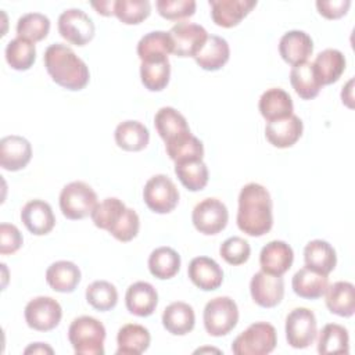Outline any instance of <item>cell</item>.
Masks as SVG:
<instances>
[{
    "label": "cell",
    "mask_w": 355,
    "mask_h": 355,
    "mask_svg": "<svg viewBox=\"0 0 355 355\" xmlns=\"http://www.w3.org/2000/svg\"><path fill=\"white\" fill-rule=\"evenodd\" d=\"M273 204L269 191L259 183H247L239 194L237 226L252 237L266 234L273 225Z\"/></svg>",
    "instance_id": "obj_1"
},
{
    "label": "cell",
    "mask_w": 355,
    "mask_h": 355,
    "mask_svg": "<svg viewBox=\"0 0 355 355\" xmlns=\"http://www.w3.org/2000/svg\"><path fill=\"white\" fill-rule=\"evenodd\" d=\"M43 62L51 79L64 89L76 92L89 83L90 72L87 65L67 44H50L44 51Z\"/></svg>",
    "instance_id": "obj_2"
},
{
    "label": "cell",
    "mask_w": 355,
    "mask_h": 355,
    "mask_svg": "<svg viewBox=\"0 0 355 355\" xmlns=\"http://www.w3.org/2000/svg\"><path fill=\"white\" fill-rule=\"evenodd\" d=\"M68 338L78 355H103L105 327L93 316H79L68 329Z\"/></svg>",
    "instance_id": "obj_3"
},
{
    "label": "cell",
    "mask_w": 355,
    "mask_h": 355,
    "mask_svg": "<svg viewBox=\"0 0 355 355\" xmlns=\"http://www.w3.org/2000/svg\"><path fill=\"white\" fill-rule=\"evenodd\" d=\"M277 344L276 329L268 322H255L241 331L232 344L236 355H266Z\"/></svg>",
    "instance_id": "obj_4"
},
{
    "label": "cell",
    "mask_w": 355,
    "mask_h": 355,
    "mask_svg": "<svg viewBox=\"0 0 355 355\" xmlns=\"http://www.w3.org/2000/svg\"><path fill=\"white\" fill-rule=\"evenodd\" d=\"M96 205L97 194L85 182H71L60 193V209L67 219H83L92 214Z\"/></svg>",
    "instance_id": "obj_5"
},
{
    "label": "cell",
    "mask_w": 355,
    "mask_h": 355,
    "mask_svg": "<svg viewBox=\"0 0 355 355\" xmlns=\"http://www.w3.org/2000/svg\"><path fill=\"white\" fill-rule=\"evenodd\" d=\"M204 327L212 337L229 334L239 322V308L230 297H215L204 308Z\"/></svg>",
    "instance_id": "obj_6"
},
{
    "label": "cell",
    "mask_w": 355,
    "mask_h": 355,
    "mask_svg": "<svg viewBox=\"0 0 355 355\" xmlns=\"http://www.w3.org/2000/svg\"><path fill=\"white\" fill-rule=\"evenodd\" d=\"M143 200L153 212L169 214L179 202V191L171 178L159 173L146 182Z\"/></svg>",
    "instance_id": "obj_7"
},
{
    "label": "cell",
    "mask_w": 355,
    "mask_h": 355,
    "mask_svg": "<svg viewBox=\"0 0 355 355\" xmlns=\"http://www.w3.org/2000/svg\"><path fill=\"white\" fill-rule=\"evenodd\" d=\"M318 334L315 313L308 308H294L286 318V338L290 347L302 349L313 344Z\"/></svg>",
    "instance_id": "obj_8"
},
{
    "label": "cell",
    "mask_w": 355,
    "mask_h": 355,
    "mask_svg": "<svg viewBox=\"0 0 355 355\" xmlns=\"http://www.w3.org/2000/svg\"><path fill=\"white\" fill-rule=\"evenodd\" d=\"M58 32L71 44L85 46L94 37V24L80 8H68L58 17Z\"/></svg>",
    "instance_id": "obj_9"
},
{
    "label": "cell",
    "mask_w": 355,
    "mask_h": 355,
    "mask_svg": "<svg viewBox=\"0 0 355 355\" xmlns=\"http://www.w3.org/2000/svg\"><path fill=\"white\" fill-rule=\"evenodd\" d=\"M194 227L205 234L212 236L220 233L229 220V212L226 205L218 198H204L200 201L191 214Z\"/></svg>",
    "instance_id": "obj_10"
},
{
    "label": "cell",
    "mask_w": 355,
    "mask_h": 355,
    "mask_svg": "<svg viewBox=\"0 0 355 355\" xmlns=\"http://www.w3.org/2000/svg\"><path fill=\"white\" fill-rule=\"evenodd\" d=\"M26 324L37 331H50L55 329L62 318V308L57 300L51 297H35L24 311Z\"/></svg>",
    "instance_id": "obj_11"
},
{
    "label": "cell",
    "mask_w": 355,
    "mask_h": 355,
    "mask_svg": "<svg viewBox=\"0 0 355 355\" xmlns=\"http://www.w3.org/2000/svg\"><path fill=\"white\" fill-rule=\"evenodd\" d=\"M173 42V54L178 57H196L208 39L204 26L187 21L178 22L169 31Z\"/></svg>",
    "instance_id": "obj_12"
},
{
    "label": "cell",
    "mask_w": 355,
    "mask_h": 355,
    "mask_svg": "<svg viewBox=\"0 0 355 355\" xmlns=\"http://www.w3.org/2000/svg\"><path fill=\"white\" fill-rule=\"evenodd\" d=\"M250 293L254 302L262 308L279 305L284 297V280L263 270L257 272L250 282Z\"/></svg>",
    "instance_id": "obj_13"
},
{
    "label": "cell",
    "mask_w": 355,
    "mask_h": 355,
    "mask_svg": "<svg viewBox=\"0 0 355 355\" xmlns=\"http://www.w3.org/2000/svg\"><path fill=\"white\" fill-rule=\"evenodd\" d=\"M32 158L31 143L17 135L4 136L0 140V165L3 169L17 172L24 169Z\"/></svg>",
    "instance_id": "obj_14"
},
{
    "label": "cell",
    "mask_w": 355,
    "mask_h": 355,
    "mask_svg": "<svg viewBox=\"0 0 355 355\" xmlns=\"http://www.w3.org/2000/svg\"><path fill=\"white\" fill-rule=\"evenodd\" d=\"M293 248L282 240L269 241L259 254L261 269L273 276H283L293 265Z\"/></svg>",
    "instance_id": "obj_15"
},
{
    "label": "cell",
    "mask_w": 355,
    "mask_h": 355,
    "mask_svg": "<svg viewBox=\"0 0 355 355\" xmlns=\"http://www.w3.org/2000/svg\"><path fill=\"white\" fill-rule=\"evenodd\" d=\"M187 275L191 283L204 291L216 290L223 282V270L209 257H196L190 261Z\"/></svg>",
    "instance_id": "obj_16"
},
{
    "label": "cell",
    "mask_w": 355,
    "mask_h": 355,
    "mask_svg": "<svg viewBox=\"0 0 355 355\" xmlns=\"http://www.w3.org/2000/svg\"><path fill=\"white\" fill-rule=\"evenodd\" d=\"M21 220L25 227L35 236H43L53 230L55 216L49 202L44 200H31L21 211Z\"/></svg>",
    "instance_id": "obj_17"
},
{
    "label": "cell",
    "mask_w": 355,
    "mask_h": 355,
    "mask_svg": "<svg viewBox=\"0 0 355 355\" xmlns=\"http://www.w3.org/2000/svg\"><path fill=\"white\" fill-rule=\"evenodd\" d=\"M212 21L222 28H232L257 6L255 0H209Z\"/></svg>",
    "instance_id": "obj_18"
},
{
    "label": "cell",
    "mask_w": 355,
    "mask_h": 355,
    "mask_svg": "<svg viewBox=\"0 0 355 355\" xmlns=\"http://www.w3.org/2000/svg\"><path fill=\"white\" fill-rule=\"evenodd\" d=\"M304 130V123L297 115L268 122L265 126L266 140L277 148H288L294 146Z\"/></svg>",
    "instance_id": "obj_19"
},
{
    "label": "cell",
    "mask_w": 355,
    "mask_h": 355,
    "mask_svg": "<svg viewBox=\"0 0 355 355\" xmlns=\"http://www.w3.org/2000/svg\"><path fill=\"white\" fill-rule=\"evenodd\" d=\"M313 51L312 37L298 29L286 32L279 42V53L282 58L290 65H298L305 62Z\"/></svg>",
    "instance_id": "obj_20"
},
{
    "label": "cell",
    "mask_w": 355,
    "mask_h": 355,
    "mask_svg": "<svg viewBox=\"0 0 355 355\" xmlns=\"http://www.w3.org/2000/svg\"><path fill=\"white\" fill-rule=\"evenodd\" d=\"M125 304L132 315L146 318L154 313L158 305V293L148 282H136L128 287Z\"/></svg>",
    "instance_id": "obj_21"
},
{
    "label": "cell",
    "mask_w": 355,
    "mask_h": 355,
    "mask_svg": "<svg viewBox=\"0 0 355 355\" xmlns=\"http://www.w3.org/2000/svg\"><path fill=\"white\" fill-rule=\"evenodd\" d=\"M258 108L261 115L268 122H272L293 115L294 104L286 90L280 87H270L262 93Z\"/></svg>",
    "instance_id": "obj_22"
},
{
    "label": "cell",
    "mask_w": 355,
    "mask_h": 355,
    "mask_svg": "<svg viewBox=\"0 0 355 355\" xmlns=\"http://www.w3.org/2000/svg\"><path fill=\"white\" fill-rule=\"evenodd\" d=\"M304 261L306 268L316 273L329 276L337 263L336 250L324 240H312L304 248Z\"/></svg>",
    "instance_id": "obj_23"
},
{
    "label": "cell",
    "mask_w": 355,
    "mask_h": 355,
    "mask_svg": "<svg viewBox=\"0 0 355 355\" xmlns=\"http://www.w3.org/2000/svg\"><path fill=\"white\" fill-rule=\"evenodd\" d=\"M194 309L183 301L169 304L162 312V326L173 336H186L194 329Z\"/></svg>",
    "instance_id": "obj_24"
},
{
    "label": "cell",
    "mask_w": 355,
    "mask_h": 355,
    "mask_svg": "<svg viewBox=\"0 0 355 355\" xmlns=\"http://www.w3.org/2000/svg\"><path fill=\"white\" fill-rule=\"evenodd\" d=\"M173 51V42L169 32L153 31L146 33L137 43V55L141 61L168 60V54Z\"/></svg>",
    "instance_id": "obj_25"
},
{
    "label": "cell",
    "mask_w": 355,
    "mask_h": 355,
    "mask_svg": "<svg viewBox=\"0 0 355 355\" xmlns=\"http://www.w3.org/2000/svg\"><path fill=\"white\" fill-rule=\"evenodd\" d=\"M150 331L137 323L123 324L116 334L118 355H140L150 347Z\"/></svg>",
    "instance_id": "obj_26"
},
{
    "label": "cell",
    "mask_w": 355,
    "mask_h": 355,
    "mask_svg": "<svg viewBox=\"0 0 355 355\" xmlns=\"http://www.w3.org/2000/svg\"><path fill=\"white\" fill-rule=\"evenodd\" d=\"M46 282L57 293H72L80 282V269L71 261L53 262L46 270Z\"/></svg>",
    "instance_id": "obj_27"
},
{
    "label": "cell",
    "mask_w": 355,
    "mask_h": 355,
    "mask_svg": "<svg viewBox=\"0 0 355 355\" xmlns=\"http://www.w3.org/2000/svg\"><path fill=\"white\" fill-rule=\"evenodd\" d=\"M327 309L341 318H351L355 312V287L349 282H336L327 287Z\"/></svg>",
    "instance_id": "obj_28"
},
{
    "label": "cell",
    "mask_w": 355,
    "mask_h": 355,
    "mask_svg": "<svg viewBox=\"0 0 355 355\" xmlns=\"http://www.w3.org/2000/svg\"><path fill=\"white\" fill-rule=\"evenodd\" d=\"M230 57V49L226 39L208 35V39L198 54L194 57L197 65L205 71H218L220 69Z\"/></svg>",
    "instance_id": "obj_29"
},
{
    "label": "cell",
    "mask_w": 355,
    "mask_h": 355,
    "mask_svg": "<svg viewBox=\"0 0 355 355\" xmlns=\"http://www.w3.org/2000/svg\"><path fill=\"white\" fill-rule=\"evenodd\" d=\"M291 286L298 297L305 300H316L324 295L329 287V277L304 266L294 273Z\"/></svg>",
    "instance_id": "obj_30"
},
{
    "label": "cell",
    "mask_w": 355,
    "mask_h": 355,
    "mask_svg": "<svg viewBox=\"0 0 355 355\" xmlns=\"http://www.w3.org/2000/svg\"><path fill=\"white\" fill-rule=\"evenodd\" d=\"M312 64L322 86L337 82L345 71V57L337 49L320 51Z\"/></svg>",
    "instance_id": "obj_31"
},
{
    "label": "cell",
    "mask_w": 355,
    "mask_h": 355,
    "mask_svg": "<svg viewBox=\"0 0 355 355\" xmlns=\"http://www.w3.org/2000/svg\"><path fill=\"white\" fill-rule=\"evenodd\" d=\"M290 83L302 100L315 98L322 89V83L315 72L313 64L308 61L291 67Z\"/></svg>",
    "instance_id": "obj_32"
},
{
    "label": "cell",
    "mask_w": 355,
    "mask_h": 355,
    "mask_svg": "<svg viewBox=\"0 0 355 355\" xmlns=\"http://www.w3.org/2000/svg\"><path fill=\"white\" fill-rule=\"evenodd\" d=\"M154 125L165 143L190 132L186 118L173 107L159 108L154 116Z\"/></svg>",
    "instance_id": "obj_33"
},
{
    "label": "cell",
    "mask_w": 355,
    "mask_h": 355,
    "mask_svg": "<svg viewBox=\"0 0 355 355\" xmlns=\"http://www.w3.org/2000/svg\"><path fill=\"white\" fill-rule=\"evenodd\" d=\"M118 147L125 151H141L147 147L150 140L148 129L139 121H123L114 132Z\"/></svg>",
    "instance_id": "obj_34"
},
{
    "label": "cell",
    "mask_w": 355,
    "mask_h": 355,
    "mask_svg": "<svg viewBox=\"0 0 355 355\" xmlns=\"http://www.w3.org/2000/svg\"><path fill=\"white\" fill-rule=\"evenodd\" d=\"M165 148L169 158L175 164L186 161H198L202 159L204 155L202 141L197 139L194 135H191V132L165 143Z\"/></svg>",
    "instance_id": "obj_35"
},
{
    "label": "cell",
    "mask_w": 355,
    "mask_h": 355,
    "mask_svg": "<svg viewBox=\"0 0 355 355\" xmlns=\"http://www.w3.org/2000/svg\"><path fill=\"white\" fill-rule=\"evenodd\" d=\"M148 269L157 279H171L180 269V255L171 247H158L148 257Z\"/></svg>",
    "instance_id": "obj_36"
},
{
    "label": "cell",
    "mask_w": 355,
    "mask_h": 355,
    "mask_svg": "<svg viewBox=\"0 0 355 355\" xmlns=\"http://www.w3.org/2000/svg\"><path fill=\"white\" fill-rule=\"evenodd\" d=\"M318 352L320 355L348 354L349 352L348 330L344 326L337 323L326 324L319 333Z\"/></svg>",
    "instance_id": "obj_37"
},
{
    "label": "cell",
    "mask_w": 355,
    "mask_h": 355,
    "mask_svg": "<svg viewBox=\"0 0 355 355\" xmlns=\"http://www.w3.org/2000/svg\"><path fill=\"white\" fill-rule=\"evenodd\" d=\"M6 61L15 71L29 69L36 60V47L33 42L22 37L10 40L6 46Z\"/></svg>",
    "instance_id": "obj_38"
},
{
    "label": "cell",
    "mask_w": 355,
    "mask_h": 355,
    "mask_svg": "<svg viewBox=\"0 0 355 355\" xmlns=\"http://www.w3.org/2000/svg\"><path fill=\"white\" fill-rule=\"evenodd\" d=\"M175 173L190 191H200L208 183V168L202 159L175 164Z\"/></svg>",
    "instance_id": "obj_39"
},
{
    "label": "cell",
    "mask_w": 355,
    "mask_h": 355,
    "mask_svg": "<svg viewBox=\"0 0 355 355\" xmlns=\"http://www.w3.org/2000/svg\"><path fill=\"white\" fill-rule=\"evenodd\" d=\"M171 64L169 60L162 61H141L140 79L144 87L150 92H161L169 83Z\"/></svg>",
    "instance_id": "obj_40"
},
{
    "label": "cell",
    "mask_w": 355,
    "mask_h": 355,
    "mask_svg": "<svg viewBox=\"0 0 355 355\" xmlns=\"http://www.w3.org/2000/svg\"><path fill=\"white\" fill-rule=\"evenodd\" d=\"M86 301L97 311H111L118 302V291L112 283L96 280L86 287Z\"/></svg>",
    "instance_id": "obj_41"
},
{
    "label": "cell",
    "mask_w": 355,
    "mask_h": 355,
    "mask_svg": "<svg viewBox=\"0 0 355 355\" xmlns=\"http://www.w3.org/2000/svg\"><path fill=\"white\" fill-rule=\"evenodd\" d=\"M50 31V19L42 12H28L18 18L17 35L29 42L43 40Z\"/></svg>",
    "instance_id": "obj_42"
},
{
    "label": "cell",
    "mask_w": 355,
    "mask_h": 355,
    "mask_svg": "<svg viewBox=\"0 0 355 355\" xmlns=\"http://www.w3.org/2000/svg\"><path fill=\"white\" fill-rule=\"evenodd\" d=\"M125 209H126V205L119 198L107 197L101 202H97L90 216L93 223L98 229H104L108 232L119 220Z\"/></svg>",
    "instance_id": "obj_43"
},
{
    "label": "cell",
    "mask_w": 355,
    "mask_h": 355,
    "mask_svg": "<svg viewBox=\"0 0 355 355\" xmlns=\"http://www.w3.org/2000/svg\"><path fill=\"white\" fill-rule=\"evenodd\" d=\"M150 12L151 4L147 0H115L114 15L126 25L140 24Z\"/></svg>",
    "instance_id": "obj_44"
},
{
    "label": "cell",
    "mask_w": 355,
    "mask_h": 355,
    "mask_svg": "<svg viewBox=\"0 0 355 355\" xmlns=\"http://www.w3.org/2000/svg\"><path fill=\"white\" fill-rule=\"evenodd\" d=\"M220 257L229 263V265H241L248 261L251 254V247L247 240L239 236H233L226 239L219 248Z\"/></svg>",
    "instance_id": "obj_45"
},
{
    "label": "cell",
    "mask_w": 355,
    "mask_h": 355,
    "mask_svg": "<svg viewBox=\"0 0 355 355\" xmlns=\"http://www.w3.org/2000/svg\"><path fill=\"white\" fill-rule=\"evenodd\" d=\"M155 7L165 19L179 21L194 15L197 4L194 0H157Z\"/></svg>",
    "instance_id": "obj_46"
},
{
    "label": "cell",
    "mask_w": 355,
    "mask_h": 355,
    "mask_svg": "<svg viewBox=\"0 0 355 355\" xmlns=\"http://www.w3.org/2000/svg\"><path fill=\"white\" fill-rule=\"evenodd\" d=\"M139 229H140L139 215L136 214L135 209L126 207L119 220L108 230V233H111V236H114L116 240L126 243L133 240L137 236Z\"/></svg>",
    "instance_id": "obj_47"
},
{
    "label": "cell",
    "mask_w": 355,
    "mask_h": 355,
    "mask_svg": "<svg viewBox=\"0 0 355 355\" xmlns=\"http://www.w3.org/2000/svg\"><path fill=\"white\" fill-rule=\"evenodd\" d=\"M24 239L19 229L15 225H0V254L8 255L17 252L22 247Z\"/></svg>",
    "instance_id": "obj_48"
},
{
    "label": "cell",
    "mask_w": 355,
    "mask_h": 355,
    "mask_svg": "<svg viewBox=\"0 0 355 355\" xmlns=\"http://www.w3.org/2000/svg\"><path fill=\"white\" fill-rule=\"evenodd\" d=\"M351 6L349 0H318L316 8L327 19H337L347 14Z\"/></svg>",
    "instance_id": "obj_49"
},
{
    "label": "cell",
    "mask_w": 355,
    "mask_h": 355,
    "mask_svg": "<svg viewBox=\"0 0 355 355\" xmlns=\"http://www.w3.org/2000/svg\"><path fill=\"white\" fill-rule=\"evenodd\" d=\"M114 6H115V1H100V3H96L93 1L92 3V7L96 8V11L101 15H105V17H110V15H114Z\"/></svg>",
    "instance_id": "obj_50"
},
{
    "label": "cell",
    "mask_w": 355,
    "mask_h": 355,
    "mask_svg": "<svg viewBox=\"0 0 355 355\" xmlns=\"http://www.w3.org/2000/svg\"><path fill=\"white\" fill-rule=\"evenodd\" d=\"M25 354H53V348L43 343H35L25 348Z\"/></svg>",
    "instance_id": "obj_51"
}]
</instances>
